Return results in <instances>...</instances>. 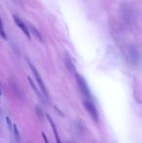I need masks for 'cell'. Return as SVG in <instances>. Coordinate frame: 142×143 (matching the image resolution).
Wrapping results in <instances>:
<instances>
[{
    "label": "cell",
    "mask_w": 142,
    "mask_h": 143,
    "mask_svg": "<svg viewBox=\"0 0 142 143\" xmlns=\"http://www.w3.org/2000/svg\"><path fill=\"white\" fill-rule=\"evenodd\" d=\"M76 76V81H77V84H78V87L80 89V91L82 92V95L86 97V99H90V100H93V97H92V94H91V91L89 89V86L87 84L85 78L83 77L82 75L76 73L75 74Z\"/></svg>",
    "instance_id": "6da1fadb"
},
{
    "label": "cell",
    "mask_w": 142,
    "mask_h": 143,
    "mask_svg": "<svg viewBox=\"0 0 142 143\" xmlns=\"http://www.w3.org/2000/svg\"><path fill=\"white\" fill-rule=\"evenodd\" d=\"M83 105L87 110V112L89 113V115L91 116V118L93 119V121L97 123L98 122V112H97L96 107L94 105V103L93 102V100L85 99L83 101Z\"/></svg>",
    "instance_id": "7a4b0ae2"
},
{
    "label": "cell",
    "mask_w": 142,
    "mask_h": 143,
    "mask_svg": "<svg viewBox=\"0 0 142 143\" xmlns=\"http://www.w3.org/2000/svg\"><path fill=\"white\" fill-rule=\"evenodd\" d=\"M27 63H28V65H29L30 69H31V71H32V73H33L34 77H35V79H36V81H37L38 86H39L40 90L42 91V92L44 94V95H45L46 97H49L48 91H47V89H46V86H45V84H44V82H43V79H42L40 73L38 72V70L36 69V67H35V66L32 64V63H30L29 60H28Z\"/></svg>",
    "instance_id": "3957f363"
},
{
    "label": "cell",
    "mask_w": 142,
    "mask_h": 143,
    "mask_svg": "<svg viewBox=\"0 0 142 143\" xmlns=\"http://www.w3.org/2000/svg\"><path fill=\"white\" fill-rule=\"evenodd\" d=\"M121 15L123 17L125 22H133V13L131 8H128L127 5H123L121 8Z\"/></svg>",
    "instance_id": "277c9868"
},
{
    "label": "cell",
    "mask_w": 142,
    "mask_h": 143,
    "mask_svg": "<svg viewBox=\"0 0 142 143\" xmlns=\"http://www.w3.org/2000/svg\"><path fill=\"white\" fill-rule=\"evenodd\" d=\"M128 55H130V59L133 64H137L139 61V53L137 48L135 46H131L128 48Z\"/></svg>",
    "instance_id": "5b68a950"
},
{
    "label": "cell",
    "mask_w": 142,
    "mask_h": 143,
    "mask_svg": "<svg viewBox=\"0 0 142 143\" xmlns=\"http://www.w3.org/2000/svg\"><path fill=\"white\" fill-rule=\"evenodd\" d=\"M13 18H14V21H15L16 24H17V26L20 27V29L22 30V31H23V32L25 34L26 36H27V38H30L29 29H28L27 26H26L25 23H24V22H23V21H22V20H21L19 17H17V16H13Z\"/></svg>",
    "instance_id": "8992f818"
},
{
    "label": "cell",
    "mask_w": 142,
    "mask_h": 143,
    "mask_svg": "<svg viewBox=\"0 0 142 143\" xmlns=\"http://www.w3.org/2000/svg\"><path fill=\"white\" fill-rule=\"evenodd\" d=\"M47 118H48V121L50 122V124H51V126H52L53 132H54V134H55V138H56V143H62L60 139V136H59V133H57V130H56V125H55V123H54V121H53V119L51 118V116H50L49 114L47 115Z\"/></svg>",
    "instance_id": "52a82bcc"
},
{
    "label": "cell",
    "mask_w": 142,
    "mask_h": 143,
    "mask_svg": "<svg viewBox=\"0 0 142 143\" xmlns=\"http://www.w3.org/2000/svg\"><path fill=\"white\" fill-rule=\"evenodd\" d=\"M29 31H31L32 32V34H33L34 36L37 38L38 40H40L42 42L43 41V38H42V35L40 34V32L38 31V29L35 27L34 26H32V24H30L29 26Z\"/></svg>",
    "instance_id": "ba28073f"
},
{
    "label": "cell",
    "mask_w": 142,
    "mask_h": 143,
    "mask_svg": "<svg viewBox=\"0 0 142 143\" xmlns=\"http://www.w3.org/2000/svg\"><path fill=\"white\" fill-rule=\"evenodd\" d=\"M64 63H65V65H66V67L68 68L69 71H75L74 65H73V63H72V61H71V59H69L68 57H66V58L64 59Z\"/></svg>",
    "instance_id": "9c48e42d"
},
{
    "label": "cell",
    "mask_w": 142,
    "mask_h": 143,
    "mask_svg": "<svg viewBox=\"0 0 142 143\" xmlns=\"http://www.w3.org/2000/svg\"><path fill=\"white\" fill-rule=\"evenodd\" d=\"M28 82H29L30 86L32 87V89H33V90H34V92H36V95H38V97H39V98L41 99V100H43V97H42L41 94L39 92V91H38V89L36 88V87H35V85H34V83H33V82H32V80H31V78H30V77H28Z\"/></svg>",
    "instance_id": "30bf717a"
},
{
    "label": "cell",
    "mask_w": 142,
    "mask_h": 143,
    "mask_svg": "<svg viewBox=\"0 0 142 143\" xmlns=\"http://www.w3.org/2000/svg\"><path fill=\"white\" fill-rule=\"evenodd\" d=\"M0 35L3 37L4 39H6V33H5V29H4V24L2 20L0 18Z\"/></svg>",
    "instance_id": "8fae6325"
},
{
    "label": "cell",
    "mask_w": 142,
    "mask_h": 143,
    "mask_svg": "<svg viewBox=\"0 0 142 143\" xmlns=\"http://www.w3.org/2000/svg\"><path fill=\"white\" fill-rule=\"evenodd\" d=\"M13 130H14V133H15V136L16 138L19 140H21V136H20V132H19V129H18V128H17V126L14 125L13 126Z\"/></svg>",
    "instance_id": "7c38bea8"
},
{
    "label": "cell",
    "mask_w": 142,
    "mask_h": 143,
    "mask_svg": "<svg viewBox=\"0 0 142 143\" xmlns=\"http://www.w3.org/2000/svg\"><path fill=\"white\" fill-rule=\"evenodd\" d=\"M6 122H7V125H8V128H10V129H13V124H12L11 122V119L9 117H6Z\"/></svg>",
    "instance_id": "4fadbf2b"
},
{
    "label": "cell",
    "mask_w": 142,
    "mask_h": 143,
    "mask_svg": "<svg viewBox=\"0 0 142 143\" xmlns=\"http://www.w3.org/2000/svg\"><path fill=\"white\" fill-rule=\"evenodd\" d=\"M42 136H43V139H44L45 143H50V141L48 140V138H47V136H46L45 133H42Z\"/></svg>",
    "instance_id": "5bb4252c"
},
{
    "label": "cell",
    "mask_w": 142,
    "mask_h": 143,
    "mask_svg": "<svg viewBox=\"0 0 142 143\" xmlns=\"http://www.w3.org/2000/svg\"><path fill=\"white\" fill-rule=\"evenodd\" d=\"M0 87H1V84H0ZM0 95H1V92H0Z\"/></svg>",
    "instance_id": "9a60e30c"
}]
</instances>
